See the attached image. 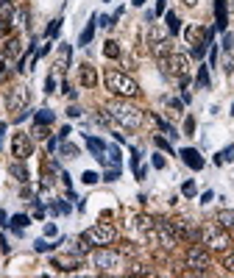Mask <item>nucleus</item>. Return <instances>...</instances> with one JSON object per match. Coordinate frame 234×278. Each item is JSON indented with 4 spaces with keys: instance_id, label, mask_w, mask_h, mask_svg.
Listing matches in <instances>:
<instances>
[{
    "instance_id": "f257e3e1",
    "label": "nucleus",
    "mask_w": 234,
    "mask_h": 278,
    "mask_svg": "<svg viewBox=\"0 0 234 278\" xmlns=\"http://www.w3.org/2000/svg\"><path fill=\"white\" fill-rule=\"evenodd\" d=\"M106 111H109V117H112L114 123H120L123 128H140V125L145 123V114H142V109L131 106L126 97H120V100H112V103L106 106Z\"/></svg>"
},
{
    "instance_id": "f03ea898",
    "label": "nucleus",
    "mask_w": 234,
    "mask_h": 278,
    "mask_svg": "<svg viewBox=\"0 0 234 278\" xmlns=\"http://www.w3.org/2000/svg\"><path fill=\"white\" fill-rule=\"evenodd\" d=\"M103 83H106V89L117 97H137L140 95V83L131 75L120 72V70H106V72H103Z\"/></svg>"
},
{
    "instance_id": "7ed1b4c3",
    "label": "nucleus",
    "mask_w": 234,
    "mask_h": 278,
    "mask_svg": "<svg viewBox=\"0 0 234 278\" xmlns=\"http://www.w3.org/2000/svg\"><path fill=\"white\" fill-rule=\"evenodd\" d=\"M81 239H84L86 245L106 248V245H112L114 239H117V231H114L112 222H98V225H92V228H86L84 234H81Z\"/></svg>"
},
{
    "instance_id": "20e7f679",
    "label": "nucleus",
    "mask_w": 234,
    "mask_h": 278,
    "mask_svg": "<svg viewBox=\"0 0 234 278\" xmlns=\"http://www.w3.org/2000/svg\"><path fill=\"white\" fill-rule=\"evenodd\" d=\"M201 242L209 250H229L232 239H229L226 228H220L218 222H212V225H204V228H201Z\"/></svg>"
},
{
    "instance_id": "39448f33",
    "label": "nucleus",
    "mask_w": 234,
    "mask_h": 278,
    "mask_svg": "<svg viewBox=\"0 0 234 278\" xmlns=\"http://www.w3.org/2000/svg\"><path fill=\"white\" fill-rule=\"evenodd\" d=\"M162 64L167 67V72H170V75L181 78V81H187V78H190V72H192V64H190V56H187V53H170Z\"/></svg>"
},
{
    "instance_id": "423d86ee",
    "label": "nucleus",
    "mask_w": 234,
    "mask_h": 278,
    "mask_svg": "<svg viewBox=\"0 0 234 278\" xmlns=\"http://www.w3.org/2000/svg\"><path fill=\"white\" fill-rule=\"evenodd\" d=\"M184 264L190 267L192 273H206V267L212 264V259H209V248L192 245V248L187 250V256H184Z\"/></svg>"
},
{
    "instance_id": "0eeeda50",
    "label": "nucleus",
    "mask_w": 234,
    "mask_h": 278,
    "mask_svg": "<svg viewBox=\"0 0 234 278\" xmlns=\"http://www.w3.org/2000/svg\"><path fill=\"white\" fill-rule=\"evenodd\" d=\"M28 100H31L28 86H14V89H8V95H6V109L11 111V114H20L22 109H28Z\"/></svg>"
},
{
    "instance_id": "6e6552de",
    "label": "nucleus",
    "mask_w": 234,
    "mask_h": 278,
    "mask_svg": "<svg viewBox=\"0 0 234 278\" xmlns=\"http://www.w3.org/2000/svg\"><path fill=\"white\" fill-rule=\"evenodd\" d=\"M92 264L98 267V270H114V267H120V253L112 250L109 245L106 248H98L92 253Z\"/></svg>"
},
{
    "instance_id": "1a4fd4ad",
    "label": "nucleus",
    "mask_w": 234,
    "mask_h": 278,
    "mask_svg": "<svg viewBox=\"0 0 234 278\" xmlns=\"http://www.w3.org/2000/svg\"><path fill=\"white\" fill-rule=\"evenodd\" d=\"M11 153H14V159H22V161H25L31 153H34V142H31L28 134L17 131L14 137H11Z\"/></svg>"
},
{
    "instance_id": "9d476101",
    "label": "nucleus",
    "mask_w": 234,
    "mask_h": 278,
    "mask_svg": "<svg viewBox=\"0 0 234 278\" xmlns=\"http://www.w3.org/2000/svg\"><path fill=\"white\" fill-rule=\"evenodd\" d=\"M178 156H181V159H184V164L190 167V170H195V173H198V170H204V156H201L198 150H195V147H181V150H178Z\"/></svg>"
},
{
    "instance_id": "9b49d317",
    "label": "nucleus",
    "mask_w": 234,
    "mask_h": 278,
    "mask_svg": "<svg viewBox=\"0 0 234 278\" xmlns=\"http://www.w3.org/2000/svg\"><path fill=\"white\" fill-rule=\"evenodd\" d=\"M78 81H81L84 89H95V86H98V72H95L92 64H81V70H78Z\"/></svg>"
},
{
    "instance_id": "f8f14e48",
    "label": "nucleus",
    "mask_w": 234,
    "mask_h": 278,
    "mask_svg": "<svg viewBox=\"0 0 234 278\" xmlns=\"http://www.w3.org/2000/svg\"><path fill=\"white\" fill-rule=\"evenodd\" d=\"M229 28V11H226V0H215V31L226 34Z\"/></svg>"
},
{
    "instance_id": "ddd939ff",
    "label": "nucleus",
    "mask_w": 234,
    "mask_h": 278,
    "mask_svg": "<svg viewBox=\"0 0 234 278\" xmlns=\"http://www.w3.org/2000/svg\"><path fill=\"white\" fill-rule=\"evenodd\" d=\"M50 264H53L56 270H62V273H73V270L81 267V259H78V256H53V259H50Z\"/></svg>"
},
{
    "instance_id": "4468645a",
    "label": "nucleus",
    "mask_w": 234,
    "mask_h": 278,
    "mask_svg": "<svg viewBox=\"0 0 234 278\" xmlns=\"http://www.w3.org/2000/svg\"><path fill=\"white\" fill-rule=\"evenodd\" d=\"M212 34H215L212 28H201V25H190V28L184 31L187 42H190V48H192V45H198V42H204V39H209Z\"/></svg>"
},
{
    "instance_id": "2eb2a0df",
    "label": "nucleus",
    "mask_w": 234,
    "mask_h": 278,
    "mask_svg": "<svg viewBox=\"0 0 234 278\" xmlns=\"http://www.w3.org/2000/svg\"><path fill=\"white\" fill-rule=\"evenodd\" d=\"M86 147H89V153H92L100 164L106 161V156H103V153H106V142H103L100 137H86Z\"/></svg>"
},
{
    "instance_id": "dca6fc26",
    "label": "nucleus",
    "mask_w": 234,
    "mask_h": 278,
    "mask_svg": "<svg viewBox=\"0 0 234 278\" xmlns=\"http://www.w3.org/2000/svg\"><path fill=\"white\" fill-rule=\"evenodd\" d=\"M95 25H98V14H92V17H89V22H86V28L84 31H81V36H78V42H81V45H89V42H92V36H95Z\"/></svg>"
},
{
    "instance_id": "f3484780",
    "label": "nucleus",
    "mask_w": 234,
    "mask_h": 278,
    "mask_svg": "<svg viewBox=\"0 0 234 278\" xmlns=\"http://www.w3.org/2000/svg\"><path fill=\"white\" fill-rule=\"evenodd\" d=\"M8 173L14 175L20 184H28V170H25V164H22V159H17V161H11V167H8Z\"/></svg>"
},
{
    "instance_id": "a211bd4d",
    "label": "nucleus",
    "mask_w": 234,
    "mask_h": 278,
    "mask_svg": "<svg viewBox=\"0 0 234 278\" xmlns=\"http://www.w3.org/2000/svg\"><path fill=\"white\" fill-rule=\"evenodd\" d=\"M215 222H218V225H220V228H234V211H232V208H220V211H218V217H215Z\"/></svg>"
},
{
    "instance_id": "6ab92c4d",
    "label": "nucleus",
    "mask_w": 234,
    "mask_h": 278,
    "mask_svg": "<svg viewBox=\"0 0 234 278\" xmlns=\"http://www.w3.org/2000/svg\"><path fill=\"white\" fill-rule=\"evenodd\" d=\"M70 56H73V50H70V45L64 42V45H59V62H56V67L59 70H67L70 67Z\"/></svg>"
},
{
    "instance_id": "aec40b11",
    "label": "nucleus",
    "mask_w": 234,
    "mask_h": 278,
    "mask_svg": "<svg viewBox=\"0 0 234 278\" xmlns=\"http://www.w3.org/2000/svg\"><path fill=\"white\" fill-rule=\"evenodd\" d=\"M164 22H167V34H178L181 31V20L176 11H164Z\"/></svg>"
},
{
    "instance_id": "412c9836",
    "label": "nucleus",
    "mask_w": 234,
    "mask_h": 278,
    "mask_svg": "<svg viewBox=\"0 0 234 278\" xmlns=\"http://www.w3.org/2000/svg\"><path fill=\"white\" fill-rule=\"evenodd\" d=\"M53 120H56V114H53L50 109H39L34 114V125H50Z\"/></svg>"
},
{
    "instance_id": "4be33fe9",
    "label": "nucleus",
    "mask_w": 234,
    "mask_h": 278,
    "mask_svg": "<svg viewBox=\"0 0 234 278\" xmlns=\"http://www.w3.org/2000/svg\"><path fill=\"white\" fill-rule=\"evenodd\" d=\"M20 39H6V48H3V56H6V59H17V56H20Z\"/></svg>"
},
{
    "instance_id": "5701e85b",
    "label": "nucleus",
    "mask_w": 234,
    "mask_h": 278,
    "mask_svg": "<svg viewBox=\"0 0 234 278\" xmlns=\"http://www.w3.org/2000/svg\"><path fill=\"white\" fill-rule=\"evenodd\" d=\"M212 39H215V34L209 36V39H204V42H198V45H192V59H204V53L209 50V45H212Z\"/></svg>"
},
{
    "instance_id": "b1692460",
    "label": "nucleus",
    "mask_w": 234,
    "mask_h": 278,
    "mask_svg": "<svg viewBox=\"0 0 234 278\" xmlns=\"http://www.w3.org/2000/svg\"><path fill=\"white\" fill-rule=\"evenodd\" d=\"M103 56H106V59H120V45L114 39H106L103 42Z\"/></svg>"
},
{
    "instance_id": "393cba45",
    "label": "nucleus",
    "mask_w": 234,
    "mask_h": 278,
    "mask_svg": "<svg viewBox=\"0 0 234 278\" xmlns=\"http://www.w3.org/2000/svg\"><path fill=\"white\" fill-rule=\"evenodd\" d=\"M28 222H31V217H28V214H14L11 220H8V225H11V228H14L17 234H20L22 228H28Z\"/></svg>"
},
{
    "instance_id": "a878e982",
    "label": "nucleus",
    "mask_w": 234,
    "mask_h": 278,
    "mask_svg": "<svg viewBox=\"0 0 234 278\" xmlns=\"http://www.w3.org/2000/svg\"><path fill=\"white\" fill-rule=\"evenodd\" d=\"M151 50H154V56H159V59L170 56V39H162V42H156V45H151Z\"/></svg>"
},
{
    "instance_id": "bb28decb",
    "label": "nucleus",
    "mask_w": 234,
    "mask_h": 278,
    "mask_svg": "<svg viewBox=\"0 0 234 278\" xmlns=\"http://www.w3.org/2000/svg\"><path fill=\"white\" fill-rule=\"evenodd\" d=\"M232 159H234V145H229V147H223V150L215 156V164H229Z\"/></svg>"
},
{
    "instance_id": "cd10ccee",
    "label": "nucleus",
    "mask_w": 234,
    "mask_h": 278,
    "mask_svg": "<svg viewBox=\"0 0 234 278\" xmlns=\"http://www.w3.org/2000/svg\"><path fill=\"white\" fill-rule=\"evenodd\" d=\"M195 83H198L201 89H209V83H212V81H209V67H204V64H201V67H198V78H195Z\"/></svg>"
},
{
    "instance_id": "c85d7f7f",
    "label": "nucleus",
    "mask_w": 234,
    "mask_h": 278,
    "mask_svg": "<svg viewBox=\"0 0 234 278\" xmlns=\"http://www.w3.org/2000/svg\"><path fill=\"white\" fill-rule=\"evenodd\" d=\"M148 39H151V45H156V42L167 39V31H164V28H159V25H154V28L148 31Z\"/></svg>"
},
{
    "instance_id": "c756f323",
    "label": "nucleus",
    "mask_w": 234,
    "mask_h": 278,
    "mask_svg": "<svg viewBox=\"0 0 234 278\" xmlns=\"http://www.w3.org/2000/svg\"><path fill=\"white\" fill-rule=\"evenodd\" d=\"M154 123H156V125H159V128H162V131H164V134H167V137H170V139H176V137H178V131H176V128H173V125H170V123H164V120H162V117H154Z\"/></svg>"
},
{
    "instance_id": "7c9ffc66",
    "label": "nucleus",
    "mask_w": 234,
    "mask_h": 278,
    "mask_svg": "<svg viewBox=\"0 0 234 278\" xmlns=\"http://www.w3.org/2000/svg\"><path fill=\"white\" fill-rule=\"evenodd\" d=\"M11 14H14V0H0V17L8 20Z\"/></svg>"
},
{
    "instance_id": "2f4dec72",
    "label": "nucleus",
    "mask_w": 234,
    "mask_h": 278,
    "mask_svg": "<svg viewBox=\"0 0 234 278\" xmlns=\"http://www.w3.org/2000/svg\"><path fill=\"white\" fill-rule=\"evenodd\" d=\"M59 150H62V156H67V159H76V156H78V147L70 145L67 139H62V147H59Z\"/></svg>"
},
{
    "instance_id": "473e14b6",
    "label": "nucleus",
    "mask_w": 234,
    "mask_h": 278,
    "mask_svg": "<svg viewBox=\"0 0 234 278\" xmlns=\"http://www.w3.org/2000/svg\"><path fill=\"white\" fill-rule=\"evenodd\" d=\"M164 106H167V109H173V114H178V111L184 109V100H176V97H164Z\"/></svg>"
},
{
    "instance_id": "72a5a7b5",
    "label": "nucleus",
    "mask_w": 234,
    "mask_h": 278,
    "mask_svg": "<svg viewBox=\"0 0 234 278\" xmlns=\"http://www.w3.org/2000/svg\"><path fill=\"white\" fill-rule=\"evenodd\" d=\"M81 181H84L86 187H95V184H98V181H100V175H98V173H92V170H84V175H81Z\"/></svg>"
},
{
    "instance_id": "f704fd0d",
    "label": "nucleus",
    "mask_w": 234,
    "mask_h": 278,
    "mask_svg": "<svg viewBox=\"0 0 234 278\" xmlns=\"http://www.w3.org/2000/svg\"><path fill=\"white\" fill-rule=\"evenodd\" d=\"M195 192H198L195 181H184V187H181V195H184V198H195Z\"/></svg>"
},
{
    "instance_id": "c9c22d12",
    "label": "nucleus",
    "mask_w": 234,
    "mask_h": 278,
    "mask_svg": "<svg viewBox=\"0 0 234 278\" xmlns=\"http://www.w3.org/2000/svg\"><path fill=\"white\" fill-rule=\"evenodd\" d=\"M50 211H53V214H67V211H70V206H67L64 201H56L53 206H50Z\"/></svg>"
},
{
    "instance_id": "e433bc0d",
    "label": "nucleus",
    "mask_w": 234,
    "mask_h": 278,
    "mask_svg": "<svg viewBox=\"0 0 234 278\" xmlns=\"http://www.w3.org/2000/svg\"><path fill=\"white\" fill-rule=\"evenodd\" d=\"M34 250H39V253H48V250H53V245H50L48 239H36V242H34Z\"/></svg>"
},
{
    "instance_id": "4c0bfd02",
    "label": "nucleus",
    "mask_w": 234,
    "mask_h": 278,
    "mask_svg": "<svg viewBox=\"0 0 234 278\" xmlns=\"http://www.w3.org/2000/svg\"><path fill=\"white\" fill-rule=\"evenodd\" d=\"M131 276H154V270H148L145 264H134V267H131Z\"/></svg>"
},
{
    "instance_id": "58836bf2",
    "label": "nucleus",
    "mask_w": 234,
    "mask_h": 278,
    "mask_svg": "<svg viewBox=\"0 0 234 278\" xmlns=\"http://www.w3.org/2000/svg\"><path fill=\"white\" fill-rule=\"evenodd\" d=\"M120 178V167H112V170H106V173H103V181H109V184H112V181H117Z\"/></svg>"
},
{
    "instance_id": "ea45409f",
    "label": "nucleus",
    "mask_w": 234,
    "mask_h": 278,
    "mask_svg": "<svg viewBox=\"0 0 234 278\" xmlns=\"http://www.w3.org/2000/svg\"><path fill=\"white\" fill-rule=\"evenodd\" d=\"M59 28H62V17H59V20H53V22L48 25V39H53V36L59 34Z\"/></svg>"
},
{
    "instance_id": "a19ab883",
    "label": "nucleus",
    "mask_w": 234,
    "mask_h": 278,
    "mask_svg": "<svg viewBox=\"0 0 234 278\" xmlns=\"http://www.w3.org/2000/svg\"><path fill=\"white\" fill-rule=\"evenodd\" d=\"M154 142H156V147H162L164 153H173L170 142H167V139H164V137H154Z\"/></svg>"
},
{
    "instance_id": "79ce46f5",
    "label": "nucleus",
    "mask_w": 234,
    "mask_h": 278,
    "mask_svg": "<svg viewBox=\"0 0 234 278\" xmlns=\"http://www.w3.org/2000/svg\"><path fill=\"white\" fill-rule=\"evenodd\" d=\"M184 134H187V137H192V134H195V117H187L184 120Z\"/></svg>"
},
{
    "instance_id": "37998d69",
    "label": "nucleus",
    "mask_w": 234,
    "mask_h": 278,
    "mask_svg": "<svg viewBox=\"0 0 234 278\" xmlns=\"http://www.w3.org/2000/svg\"><path fill=\"white\" fill-rule=\"evenodd\" d=\"M223 267H226L229 273H234V250H229L226 259H223Z\"/></svg>"
},
{
    "instance_id": "c03bdc74",
    "label": "nucleus",
    "mask_w": 234,
    "mask_h": 278,
    "mask_svg": "<svg viewBox=\"0 0 234 278\" xmlns=\"http://www.w3.org/2000/svg\"><path fill=\"white\" fill-rule=\"evenodd\" d=\"M34 137L36 139H48V125H34Z\"/></svg>"
},
{
    "instance_id": "a18cd8bd",
    "label": "nucleus",
    "mask_w": 234,
    "mask_h": 278,
    "mask_svg": "<svg viewBox=\"0 0 234 278\" xmlns=\"http://www.w3.org/2000/svg\"><path fill=\"white\" fill-rule=\"evenodd\" d=\"M8 72H11V70L6 67V62H3V59H0V83H6V81H8Z\"/></svg>"
},
{
    "instance_id": "49530a36",
    "label": "nucleus",
    "mask_w": 234,
    "mask_h": 278,
    "mask_svg": "<svg viewBox=\"0 0 234 278\" xmlns=\"http://www.w3.org/2000/svg\"><path fill=\"white\" fill-rule=\"evenodd\" d=\"M167 11V0H156V8H154V17H159V14Z\"/></svg>"
},
{
    "instance_id": "de8ad7c7",
    "label": "nucleus",
    "mask_w": 234,
    "mask_h": 278,
    "mask_svg": "<svg viewBox=\"0 0 234 278\" xmlns=\"http://www.w3.org/2000/svg\"><path fill=\"white\" fill-rule=\"evenodd\" d=\"M151 164H154L156 170H164V156H159V153H154V159H151Z\"/></svg>"
},
{
    "instance_id": "09e8293b",
    "label": "nucleus",
    "mask_w": 234,
    "mask_h": 278,
    "mask_svg": "<svg viewBox=\"0 0 234 278\" xmlns=\"http://www.w3.org/2000/svg\"><path fill=\"white\" fill-rule=\"evenodd\" d=\"M114 22H117V20H114V17H106V14H103V17H98V25H103V28H112Z\"/></svg>"
},
{
    "instance_id": "8fccbe9b",
    "label": "nucleus",
    "mask_w": 234,
    "mask_h": 278,
    "mask_svg": "<svg viewBox=\"0 0 234 278\" xmlns=\"http://www.w3.org/2000/svg\"><path fill=\"white\" fill-rule=\"evenodd\" d=\"M232 48H234V36H232V34H226V36H223V50L229 53Z\"/></svg>"
},
{
    "instance_id": "3c124183",
    "label": "nucleus",
    "mask_w": 234,
    "mask_h": 278,
    "mask_svg": "<svg viewBox=\"0 0 234 278\" xmlns=\"http://www.w3.org/2000/svg\"><path fill=\"white\" fill-rule=\"evenodd\" d=\"M8 31H11V22H8V20H3V17H0V36H6Z\"/></svg>"
},
{
    "instance_id": "603ef678",
    "label": "nucleus",
    "mask_w": 234,
    "mask_h": 278,
    "mask_svg": "<svg viewBox=\"0 0 234 278\" xmlns=\"http://www.w3.org/2000/svg\"><path fill=\"white\" fill-rule=\"evenodd\" d=\"M45 92H48V95H50V92H56V78H53V75L45 81Z\"/></svg>"
},
{
    "instance_id": "864d4df0",
    "label": "nucleus",
    "mask_w": 234,
    "mask_h": 278,
    "mask_svg": "<svg viewBox=\"0 0 234 278\" xmlns=\"http://www.w3.org/2000/svg\"><path fill=\"white\" fill-rule=\"evenodd\" d=\"M56 234H59V228L53 222H48V225H45V236H56Z\"/></svg>"
},
{
    "instance_id": "5fc2aeb1",
    "label": "nucleus",
    "mask_w": 234,
    "mask_h": 278,
    "mask_svg": "<svg viewBox=\"0 0 234 278\" xmlns=\"http://www.w3.org/2000/svg\"><path fill=\"white\" fill-rule=\"evenodd\" d=\"M0 250H3V253H8V239L3 234H0Z\"/></svg>"
},
{
    "instance_id": "6e6d98bb",
    "label": "nucleus",
    "mask_w": 234,
    "mask_h": 278,
    "mask_svg": "<svg viewBox=\"0 0 234 278\" xmlns=\"http://www.w3.org/2000/svg\"><path fill=\"white\" fill-rule=\"evenodd\" d=\"M67 114H70V117H81V109H78V106H70V109H67Z\"/></svg>"
},
{
    "instance_id": "4d7b16f0",
    "label": "nucleus",
    "mask_w": 234,
    "mask_h": 278,
    "mask_svg": "<svg viewBox=\"0 0 234 278\" xmlns=\"http://www.w3.org/2000/svg\"><path fill=\"white\" fill-rule=\"evenodd\" d=\"M209 64H212V67L218 64V48H212V53H209Z\"/></svg>"
},
{
    "instance_id": "13d9d810",
    "label": "nucleus",
    "mask_w": 234,
    "mask_h": 278,
    "mask_svg": "<svg viewBox=\"0 0 234 278\" xmlns=\"http://www.w3.org/2000/svg\"><path fill=\"white\" fill-rule=\"evenodd\" d=\"M67 137H70V125H64L62 131H59V139H67Z\"/></svg>"
},
{
    "instance_id": "bf43d9fd",
    "label": "nucleus",
    "mask_w": 234,
    "mask_h": 278,
    "mask_svg": "<svg viewBox=\"0 0 234 278\" xmlns=\"http://www.w3.org/2000/svg\"><path fill=\"white\" fill-rule=\"evenodd\" d=\"M56 145H59V137H56V139H48V150H50V153L56 150Z\"/></svg>"
},
{
    "instance_id": "052dcab7",
    "label": "nucleus",
    "mask_w": 234,
    "mask_h": 278,
    "mask_svg": "<svg viewBox=\"0 0 234 278\" xmlns=\"http://www.w3.org/2000/svg\"><path fill=\"white\" fill-rule=\"evenodd\" d=\"M212 198H215L212 192H204V195H201V203H209V201H212Z\"/></svg>"
},
{
    "instance_id": "680f3d73",
    "label": "nucleus",
    "mask_w": 234,
    "mask_h": 278,
    "mask_svg": "<svg viewBox=\"0 0 234 278\" xmlns=\"http://www.w3.org/2000/svg\"><path fill=\"white\" fill-rule=\"evenodd\" d=\"M6 220H8V217H6V211H3V208H0V222H3V225H8Z\"/></svg>"
},
{
    "instance_id": "e2e57ef3",
    "label": "nucleus",
    "mask_w": 234,
    "mask_h": 278,
    "mask_svg": "<svg viewBox=\"0 0 234 278\" xmlns=\"http://www.w3.org/2000/svg\"><path fill=\"white\" fill-rule=\"evenodd\" d=\"M181 3H184V6H190V8H192V6H195V3H198V0H181Z\"/></svg>"
},
{
    "instance_id": "0e129e2a",
    "label": "nucleus",
    "mask_w": 234,
    "mask_h": 278,
    "mask_svg": "<svg viewBox=\"0 0 234 278\" xmlns=\"http://www.w3.org/2000/svg\"><path fill=\"white\" fill-rule=\"evenodd\" d=\"M134 6H145V0H134Z\"/></svg>"
},
{
    "instance_id": "69168bd1",
    "label": "nucleus",
    "mask_w": 234,
    "mask_h": 278,
    "mask_svg": "<svg viewBox=\"0 0 234 278\" xmlns=\"http://www.w3.org/2000/svg\"><path fill=\"white\" fill-rule=\"evenodd\" d=\"M232 114H234V103H232Z\"/></svg>"
}]
</instances>
